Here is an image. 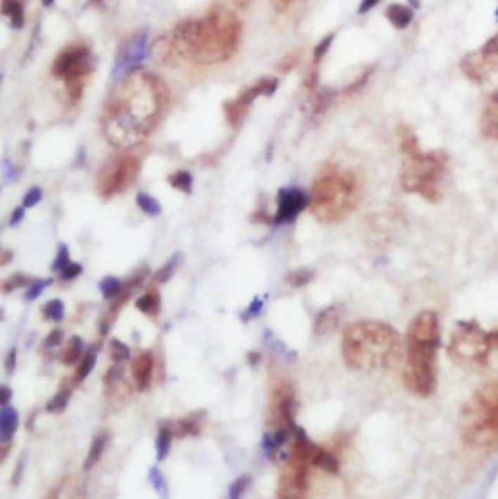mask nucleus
I'll use <instances>...</instances> for the list:
<instances>
[{"mask_svg":"<svg viewBox=\"0 0 498 499\" xmlns=\"http://www.w3.org/2000/svg\"><path fill=\"white\" fill-rule=\"evenodd\" d=\"M166 105V88L144 70H135L121 80L105 105L103 134L119 150H131L152 133Z\"/></svg>","mask_w":498,"mask_h":499,"instance_id":"nucleus-1","label":"nucleus"},{"mask_svg":"<svg viewBox=\"0 0 498 499\" xmlns=\"http://www.w3.org/2000/svg\"><path fill=\"white\" fill-rule=\"evenodd\" d=\"M242 24L228 8H212L204 18L187 20L173 27L169 45L173 57L197 65H220L236 55Z\"/></svg>","mask_w":498,"mask_h":499,"instance_id":"nucleus-2","label":"nucleus"},{"mask_svg":"<svg viewBox=\"0 0 498 499\" xmlns=\"http://www.w3.org/2000/svg\"><path fill=\"white\" fill-rule=\"evenodd\" d=\"M341 356L360 373H380L399 366L403 342L393 326L380 321H358L343 331Z\"/></svg>","mask_w":498,"mask_h":499,"instance_id":"nucleus-3","label":"nucleus"},{"mask_svg":"<svg viewBox=\"0 0 498 499\" xmlns=\"http://www.w3.org/2000/svg\"><path fill=\"white\" fill-rule=\"evenodd\" d=\"M440 323L434 311H422L407 331V359L403 383L414 397L426 399L436 389V354Z\"/></svg>","mask_w":498,"mask_h":499,"instance_id":"nucleus-4","label":"nucleus"},{"mask_svg":"<svg viewBox=\"0 0 498 499\" xmlns=\"http://www.w3.org/2000/svg\"><path fill=\"white\" fill-rule=\"evenodd\" d=\"M358 202V179L348 169L329 167L312 187L313 216L323 224H339L348 218Z\"/></svg>","mask_w":498,"mask_h":499,"instance_id":"nucleus-5","label":"nucleus"},{"mask_svg":"<svg viewBox=\"0 0 498 499\" xmlns=\"http://www.w3.org/2000/svg\"><path fill=\"white\" fill-rule=\"evenodd\" d=\"M447 354L457 366L473 369L494 366L498 364V328L483 331L475 321H461L452 333Z\"/></svg>","mask_w":498,"mask_h":499,"instance_id":"nucleus-6","label":"nucleus"},{"mask_svg":"<svg viewBox=\"0 0 498 499\" xmlns=\"http://www.w3.org/2000/svg\"><path fill=\"white\" fill-rule=\"evenodd\" d=\"M461 430L465 443L473 447L498 443V381L485 385L465 404Z\"/></svg>","mask_w":498,"mask_h":499,"instance_id":"nucleus-7","label":"nucleus"},{"mask_svg":"<svg viewBox=\"0 0 498 499\" xmlns=\"http://www.w3.org/2000/svg\"><path fill=\"white\" fill-rule=\"evenodd\" d=\"M446 173V156L442 152H417L405 156L401 185L407 192L436 202L442 197V179Z\"/></svg>","mask_w":498,"mask_h":499,"instance_id":"nucleus-8","label":"nucleus"},{"mask_svg":"<svg viewBox=\"0 0 498 499\" xmlns=\"http://www.w3.org/2000/svg\"><path fill=\"white\" fill-rule=\"evenodd\" d=\"M294 435L292 453L279 480L277 499H306L308 495V476H310L308 470L312 466V453L315 445L298 427H294Z\"/></svg>","mask_w":498,"mask_h":499,"instance_id":"nucleus-9","label":"nucleus"},{"mask_svg":"<svg viewBox=\"0 0 498 499\" xmlns=\"http://www.w3.org/2000/svg\"><path fill=\"white\" fill-rule=\"evenodd\" d=\"M93 58L92 53L84 45H70L57 55L53 62V74L59 80H65L67 90L72 101H77L82 93L88 74L92 72Z\"/></svg>","mask_w":498,"mask_h":499,"instance_id":"nucleus-10","label":"nucleus"},{"mask_svg":"<svg viewBox=\"0 0 498 499\" xmlns=\"http://www.w3.org/2000/svg\"><path fill=\"white\" fill-rule=\"evenodd\" d=\"M140 164L135 156H119L105 164L98 177V192L103 199H111L119 192L127 191L138 177Z\"/></svg>","mask_w":498,"mask_h":499,"instance_id":"nucleus-11","label":"nucleus"},{"mask_svg":"<svg viewBox=\"0 0 498 499\" xmlns=\"http://www.w3.org/2000/svg\"><path fill=\"white\" fill-rule=\"evenodd\" d=\"M459 68L471 82H485L489 76L498 72V35L490 37L477 51L467 53L461 58Z\"/></svg>","mask_w":498,"mask_h":499,"instance_id":"nucleus-12","label":"nucleus"},{"mask_svg":"<svg viewBox=\"0 0 498 499\" xmlns=\"http://www.w3.org/2000/svg\"><path fill=\"white\" fill-rule=\"evenodd\" d=\"M277 78H265L259 84H255L251 88H245L244 92L237 95L236 100L226 101L224 105V113H226V119L232 126H237L247 115V111L251 107V103L255 101V98L259 95H273L275 90H277Z\"/></svg>","mask_w":498,"mask_h":499,"instance_id":"nucleus-13","label":"nucleus"},{"mask_svg":"<svg viewBox=\"0 0 498 499\" xmlns=\"http://www.w3.org/2000/svg\"><path fill=\"white\" fill-rule=\"evenodd\" d=\"M292 412H294V391L292 387L282 381L270 394V404H269V416L267 422L273 427H287V425H294L292 422Z\"/></svg>","mask_w":498,"mask_h":499,"instance_id":"nucleus-14","label":"nucleus"},{"mask_svg":"<svg viewBox=\"0 0 498 499\" xmlns=\"http://www.w3.org/2000/svg\"><path fill=\"white\" fill-rule=\"evenodd\" d=\"M148 55V43L146 34H136L133 39L123 43V47L117 55V65H115V78L123 80L131 72L138 70V65L143 62L144 57Z\"/></svg>","mask_w":498,"mask_h":499,"instance_id":"nucleus-15","label":"nucleus"},{"mask_svg":"<svg viewBox=\"0 0 498 499\" xmlns=\"http://www.w3.org/2000/svg\"><path fill=\"white\" fill-rule=\"evenodd\" d=\"M310 204V199L302 189H296V187H288L279 191V206L273 218V224H290L294 222L296 218L300 216Z\"/></svg>","mask_w":498,"mask_h":499,"instance_id":"nucleus-16","label":"nucleus"},{"mask_svg":"<svg viewBox=\"0 0 498 499\" xmlns=\"http://www.w3.org/2000/svg\"><path fill=\"white\" fill-rule=\"evenodd\" d=\"M133 379L138 391H148L154 379V356L144 352L133 361Z\"/></svg>","mask_w":498,"mask_h":499,"instance_id":"nucleus-17","label":"nucleus"},{"mask_svg":"<svg viewBox=\"0 0 498 499\" xmlns=\"http://www.w3.org/2000/svg\"><path fill=\"white\" fill-rule=\"evenodd\" d=\"M481 133L485 138L498 140V92L490 93L483 107Z\"/></svg>","mask_w":498,"mask_h":499,"instance_id":"nucleus-18","label":"nucleus"},{"mask_svg":"<svg viewBox=\"0 0 498 499\" xmlns=\"http://www.w3.org/2000/svg\"><path fill=\"white\" fill-rule=\"evenodd\" d=\"M18 430V412L16 408H12L10 404H4L0 410V441L4 445H8L12 435Z\"/></svg>","mask_w":498,"mask_h":499,"instance_id":"nucleus-19","label":"nucleus"},{"mask_svg":"<svg viewBox=\"0 0 498 499\" xmlns=\"http://www.w3.org/2000/svg\"><path fill=\"white\" fill-rule=\"evenodd\" d=\"M413 8H409L405 4H391V6L386 10V18L389 20V24L397 27V29H405L407 25L413 22Z\"/></svg>","mask_w":498,"mask_h":499,"instance_id":"nucleus-20","label":"nucleus"},{"mask_svg":"<svg viewBox=\"0 0 498 499\" xmlns=\"http://www.w3.org/2000/svg\"><path fill=\"white\" fill-rule=\"evenodd\" d=\"M312 466L321 468L323 472H329V474H337L339 472L337 457L333 453H329V451L317 447V445H315V449L312 453Z\"/></svg>","mask_w":498,"mask_h":499,"instance_id":"nucleus-21","label":"nucleus"},{"mask_svg":"<svg viewBox=\"0 0 498 499\" xmlns=\"http://www.w3.org/2000/svg\"><path fill=\"white\" fill-rule=\"evenodd\" d=\"M173 427V433L178 437H185V435H197V433L203 430V414L197 412V414H191V416L183 418L179 420L176 424L171 425Z\"/></svg>","mask_w":498,"mask_h":499,"instance_id":"nucleus-22","label":"nucleus"},{"mask_svg":"<svg viewBox=\"0 0 498 499\" xmlns=\"http://www.w3.org/2000/svg\"><path fill=\"white\" fill-rule=\"evenodd\" d=\"M107 439H110V435H107L105 432L98 433V435L92 439V445H90V451H88V455H86V460H84L86 472L92 470L93 466L100 463V458H102L103 455V449H105V445H107Z\"/></svg>","mask_w":498,"mask_h":499,"instance_id":"nucleus-23","label":"nucleus"},{"mask_svg":"<svg viewBox=\"0 0 498 499\" xmlns=\"http://www.w3.org/2000/svg\"><path fill=\"white\" fill-rule=\"evenodd\" d=\"M287 439H288V430L287 427H275L273 432H269V433H265L263 435V441H261V447H263V451L269 455V457H273L277 451L287 443Z\"/></svg>","mask_w":498,"mask_h":499,"instance_id":"nucleus-24","label":"nucleus"},{"mask_svg":"<svg viewBox=\"0 0 498 499\" xmlns=\"http://www.w3.org/2000/svg\"><path fill=\"white\" fill-rule=\"evenodd\" d=\"M84 354L86 350L82 338H80V336H72V338L67 342V346L63 348L60 359H63V364H67V366H77V364H80V359L84 358Z\"/></svg>","mask_w":498,"mask_h":499,"instance_id":"nucleus-25","label":"nucleus"},{"mask_svg":"<svg viewBox=\"0 0 498 499\" xmlns=\"http://www.w3.org/2000/svg\"><path fill=\"white\" fill-rule=\"evenodd\" d=\"M98 346H90V348L86 350L84 358L80 359V364H78V369L77 373H74V383L80 385L82 381H84L88 375L92 373L93 366H96V359H98Z\"/></svg>","mask_w":498,"mask_h":499,"instance_id":"nucleus-26","label":"nucleus"},{"mask_svg":"<svg viewBox=\"0 0 498 499\" xmlns=\"http://www.w3.org/2000/svg\"><path fill=\"white\" fill-rule=\"evenodd\" d=\"M0 10H2V14H4V16L10 18V24H12V27L20 29V27L24 25V6H22V2H20V0H2V6H0Z\"/></svg>","mask_w":498,"mask_h":499,"instance_id":"nucleus-27","label":"nucleus"},{"mask_svg":"<svg viewBox=\"0 0 498 499\" xmlns=\"http://www.w3.org/2000/svg\"><path fill=\"white\" fill-rule=\"evenodd\" d=\"M135 305L144 315H158V313H160V293H158V291H146L144 295H140V298L136 300Z\"/></svg>","mask_w":498,"mask_h":499,"instance_id":"nucleus-28","label":"nucleus"},{"mask_svg":"<svg viewBox=\"0 0 498 499\" xmlns=\"http://www.w3.org/2000/svg\"><path fill=\"white\" fill-rule=\"evenodd\" d=\"M339 323V309L337 307H329L323 309L320 315H317V321H315V333L317 334H327L331 333Z\"/></svg>","mask_w":498,"mask_h":499,"instance_id":"nucleus-29","label":"nucleus"},{"mask_svg":"<svg viewBox=\"0 0 498 499\" xmlns=\"http://www.w3.org/2000/svg\"><path fill=\"white\" fill-rule=\"evenodd\" d=\"M173 427L171 425H162L160 432L156 435V455L158 460H164L168 457V453L171 451V441H173Z\"/></svg>","mask_w":498,"mask_h":499,"instance_id":"nucleus-30","label":"nucleus"},{"mask_svg":"<svg viewBox=\"0 0 498 499\" xmlns=\"http://www.w3.org/2000/svg\"><path fill=\"white\" fill-rule=\"evenodd\" d=\"M100 291H102L103 300L113 301L123 295L125 284L121 282L119 278H115V276H107V278H103L102 282H100Z\"/></svg>","mask_w":498,"mask_h":499,"instance_id":"nucleus-31","label":"nucleus"},{"mask_svg":"<svg viewBox=\"0 0 498 499\" xmlns=\"http://www.w3.org/2000/svg\"><path fill=\"white\" fill-rule=\"evenodd\" d=\"M168 181L173 189H178L181 192H191V189H193V177L185 169H179L173 175H169Z\"/></svg>","mask_w":498,"mask_h":499,"instance_id":"nucleus-32","label":"nucleus"},{"mask_svg":"<svg viewBox=\"0 0 498 499\" xmlns=\"http://www.w3.org/2000/svg\"><path fill=\"white\" fill-rule=\"evenodd\" d=\"M136 204H138V208L143 210L144 214H148V216H160L162 212L160 202L154 199V197H150V194H146V192H138V197H136Z\"/></svg>","mask_w":498,"mask_h":499,"instance_id":"nucleus-33","label":"nucleus"},{"mask_svg":"<svg viewBox=\"0 0 498 499\" xmlns=\"http://www.w3.org/2000/svg\"><path fill=\"white\" fill-rule=\"evenodd\" d=\"M43 317H45L47 321H53V323L63 321V317H65V305H63V301L60 300L47 301V303L43 305Z\"/></svg>","mask_w":498,"mask_h":499,"instance_id":"nucleus-34","label":"nucleus"},{"mask_svg":"<svg viewBox=\"0 0 498 499\" xmlns=\"http://www.w3.org/2000/svg\"><path fill=\"white\" fill-rule=\"evenodd\" d=\"M68 400H70V389H68V387H63V389H60V391L49 400V404H47V412H51V414H59V412H63V410L67 408Z\"/></svg>","mask_w":498,"mask_h":499,"instance_id":"nucleus-35","label":"nucleus"},{"mask_svg":"<svg viewBox=\"0 0 498 499\" xmlns=\"http://www.w3.org/2000/svg\"><path fill=\"white\" fill-rule=\"evenodd\" d=\"M110 356L111 359H113V364H125L129 359V356H131V350H129V346L125 344V342L121 340H111L110 342Z\"/></svg>","mask_w":498,"mask_h":499,"instance_id":"nucleus-36","label":"nucleus"},{"mask_svg":"<svg viewBox=\"0 0 498 499\" xmlns=\"http://www.w3.org/2000/svg\"><path fill=\"white\" fill-rule=\"evenodd\" d=\"M313 278V270L310 268H298V270H292L290 274L287 276V282L292 286V288H302L306 284L312 282Z\"/></svg>","mask_w":498,"mask_h":499,"instance_id":"nucleus-37","label":"nucleus"},{"mask_svg":"<svg viewBox=\"0 0 498 499\" xmlns=\"http://www.w3.org/2000/svg\"><path fill=\"white\" fill-rule=\"evenodd\" d=\"M150 484L154 486L156 493H160L162 499H168V482L162 476L160 468H150Z\"/></svg>","mask_w":498,"mask_h":499,"instance_id":"nucleus-38","label":"nucleus"},{"mask_svg":"<svg viewBox=\"0 0 498 499\" xmlns=\"http://www.w3.org/2000/svg\"><path fill=\"white\" fill-rule=\"evenodd\" d=\"M178 265H179V257L176 255L173 258H169L168 262H166V265H164V267H162L160 270L156 272V276H154V280H156V282H160V284L162 282H168L169 278L173 276V272H176V268H178Z\"/></svg>","mask_w":498,"mask_h":499,"instance_id":"nucleus-39","label":"nucleus"},{"mask_svg":"<svg viewBox=\"0 0 498 499\" xmlns=\"http://www.w3.org/2000/svg\"><path fill=\"white\" fill-rule=\"evenodd\" d=\"M32 282H34V278H27L26 274H12L6 282L2 284V290H4V293H8V291H12L14 288L32 286Z\"/></svg>","mask_w":498,"mask_h":499,"instance_id":"nucleus-40","label":"nucleus"},{"mask_svg":"<svg viewBox=\"0 0 498 499\" xmlns=\"http://www.w3.org/2000/svg\"><path fill=\"white\" fill-rule=\"evenodd\" d=\"M247 488H249V478L247 476H240L236 482L230 486V499H242Z\"/></svg>","mask_w":498,"mask_h":499,"instance_id":"nucleus-41","label":"nucleus"},{"mask_svg":"<svg viewBox=\"0 0 498 499\" xmlns=\"http://www.w3.org/2000/svg\"><path fill=\"white\" fill-rule=\"evenodd\" d=\"M51 284V280H34L32 286H27V293H26V301H34L41 295V291Z\"/></svg>","mask_w":498,"mask_h":499,"instance_id":"nucleus-42","label":"nucleus"},{"mask_svg":"<svg viewBox=\"0 0 498 499\" xmlns=\"http://www.w3.org/2000/svg\"><path fill=\"white\" fill-rule=\"evenodd\" d=\"M60 346H63V331H60V328H55V331H51V334L43 340V348L53 352V350H59Z\"/></svg>","mask_w":498,"mask_h":499,"instance_id":"nucleus-43","label":"nucleus"},{"mask_svg":"<svg viewBox=\"0 0 498 499\" xmlns=\"http://www.w3.org/2000/svg\"><path fill=\"white\" fill-rule=\"evenodd\" d=\"M68 265H70L68 247L67 245H60L59 253H57V258H55V262H53V270H55V272H60V270H63L65 267H68Z\"/></svg>","mask_w":498,"mask_h":499,"instance_id":"nucleus-44","label":"nucleus"},{"mask_svg":"<svg viewBox=\"0 0 498 499\" xmlns=\"http://www.w3.org/2000/svg\"><path fill=\"white\" fill-rule=\"evenodd\" d=\"M333 37H335L333 34L327 35V37H323V39L320 41V45L315 47V51H313V62H315V65H317L321 58H323V55H325V53L329 51L331 43H333Z\"/></svg>","mask_w":498,"mask_h":499,"instance_id":"nucleus-45","label":"nucleus"},{"mask_svg":"<svg viewBox=\"0 0 498 499\" xmlns=\"http://www.w3.org/2000/svg\"><path fill=\"white\" fill-rule=\"evenodd\" d=\"M263 307H265V301H263L261 298H255V300L251 301V305L245 309V313L242 315V321H249V319H255V317L261 313Z\"/></svg>","mask_w":498,"mask_h":499,"instance_id":"nucleus-46","label":"nucleus"},{"mask_svg":"<svg viewBox=\"0 0 498 499\" xmlns=\"http://www.w3.org/2000/svg\"><path fill=\"white\" fill-rule=\"evenodd\" d=\"M43 199V192L39 187H32L30 191L26 192V197H24V208H32V206H35V204H39V200Z\"/></svg>","mask_w":498,"mask_h":499,"instance_id":"nucleus-47","label":"nucleus"},{"mask_svg":"<svg viewBox=\"0 0 498 499\" xmlns=\"http://www.w3.org/2000/svg\"><path fill=\"white\" fill-rule=\"evenodd\" d=\"M121 379H123V364H115L105 375V383L110 387H115Z\"/></svg>","mask_w":498,"mask_h":499,"instance_id":"nucleus-48","label":"nucleus"},{"mask_svg":"<svg viewBox=\"0 0 498 499\" xmlns=\"http://www.w3.org/2000/svg\"><path fill=\"white\" fill-rule=\"evenodd\" d=\"M80 274H82V267H80V265H77V262H70L68 267H65L59 272L60 280H67V282L68 280H74V278Z\"/></svg>","mask_w":498,"mask_h":499,"instance_id":"nucleus-49","label":"nucleus"},{"mask_svg":"<svg viewBox=\"0 0 498 499\" xmlns=\"http://www.w3.org/2000/svg\"><path fill=\"white\" fill-rule=\"evenodd\" d=\"M16 359H18V352H16V348H12L6 354V359H4V364H6V373H14V367H16Z\"/></svg>","mask_w":498,"mask_h":499,"instance_id":"nucleus-50","label":"nucleus"},{"mask_svg":"<svg viewBox=\"0 0 498 499\" xmlns=\"http://www.w3.org/2000/svg\"><path fill=\"white\" fill-rule=\"evenodd\" d=\"M378 2H380V0H362V4L358 6V14H366V12H370L374 6H378Z\"/></svg>","mask_w":498,"mask_h":499,"instance_id":"nucleus-51","label":"nucleus"},{"mask_svg":"<svg viewBox=\"0 0 498 499\" xmlns=\"http://www.w3.org/2000/svg\"><path fill=\"white\" fill-rule=\"evenodd\" d=\"M22 218H24V206L12 212V218H10V225H18L20 222H22Z\"/></svg>","mask_w":498,"mask_h":499,"instance_id":"nucleus-52","label":"nucleus"},{"mask_svg":"<svg viewBox=\"0 0 498 499\" xmlns=\"http://www.w3.org/2000/svg\"><path fill=\"white\" fill-rule=\"evenodd\" d=\"M10 400V387L8 385H2V389H0V404L4 406V404H8Z\"/></svg>","mask_w":498,"mask_h":499,"instance_id":"nucleus-53","label":"nucleus"},{"mask_svg":"<svg viewBox=\"0 0 498 499\" xmlns=\"http://www.w3.org/2000/svg\"><path fill=\"white\" fill-rule=\"evenodd\" d=\"M234 2H236L240 8H245V6H247V4H249L251 0H234Z\"/></svg>","mask_w":498,"mask_h":499,"instance_id":"nucleus-54","label":"nucleus"},{"mask_svg":"<svg viewBox=\"0 0 498 499\" xmlns=\"http://www.w3.org/2000/svg\"><path fill=\"white\" fill-rule=\"evenodd\" d=\"M247 359H249V361H254V366H255V364H257V361H259L261 358H259V354H249V356H247Z\"/></svg>","mask_w":498,"mask_h":499,"instance_id":"nucleus-55","label":"nucleus"},{"mask_svg":"<svg viewBox=\"0 0 498 499\" xmlns=\"http://www.w3.org/2000/svg\"><path fill=\"white\" fill-rule=\"evenodd\" d=\"M8 260H10V253H8V251H6V253H4V258H2V265H6Z\"/></svg>","mask_w":498,"mask_h":499,"instance_id":"nucleus-56","label":"nucleus"},{"mask_svg":"<svg viewBox=\"0 0 498 499\" xmlns=\"http://www.w3.org/2000/svg\"><path fill=\"white\" fill-rule=\"evenodd\" d=\"M41 2H43V6H51L55 0H41Z\"/></svg>","mask_w":498,"mask_h":499,"instance_id":"nucleus-57","label":"nucleus"},{"mask_svg":"<svg viewBox=\"0 0 498 499\" xmlns=\"http://www.w3.org/2000/svg\"><path fill=\"white\" fill-rule=\"evenodd\" d=\"M98 2H100V0H92V4H98Z\"/></svg>","mask_w":498,"mask_h":499,"instance_id":"nucleus-58","label":"nucleus"}]
</instances>
